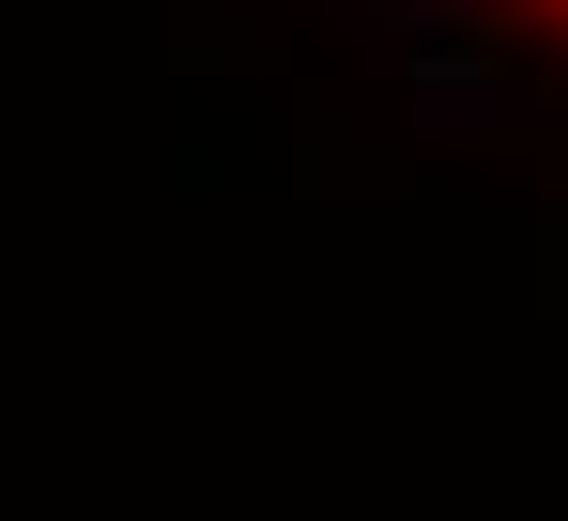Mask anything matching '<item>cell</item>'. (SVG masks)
Returning <instances> with one entry per match:
<instances>
[{"label": "cell", "instance_id": "obj_1", "mask_svg": "<svg viewBox=\"0 0 568 521\" xmlns=\"http://www.w3.org/2000/svg\"><path fill=\"white\" fill-rule=\"evenodd\" d=\"M491 31H538V47H568V0H491Z\"/></svg>", "mask_w": 568, "mask_h": 521}]
</instances>
